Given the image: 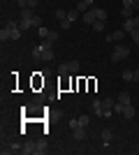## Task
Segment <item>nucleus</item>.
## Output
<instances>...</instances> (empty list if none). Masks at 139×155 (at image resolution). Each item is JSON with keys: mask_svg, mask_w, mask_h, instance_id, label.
Listing matches in <instances>:
<instances>
[{"mask_svg": "<svg viewBox=\"0 0 139 155\" xmlns=\"http://www.w3.org/2000/svg\"><path fill=\"white\" fill-rule=\"evenodd\" d=\"M93 30L95 32H104V28H107V21H95V23H93Z\"/></svg>", "mask_w": 139, "mask_h": 155, "instance_id": "obj_21", "label": "nucleus"}, {"mask_svg": "<svg viewBox=\"0 0 139 155\" xmlns=\"http://www.w3.org/2000/svg\"><path fill=\"white\" fill-rule=\"evenodd\" d=\"M121 16H123V19H132L134 16V7H123V9H121Z\"/></svg>", "mask_w": 139, "mask_h": 155, "instance_id": "obj_20", "label": "nucleus"}, {"mask_svg": "<svg viewBox=\"0 0 139 155\" xmlns=\"http://www.w3.org/2000/svg\"><path fill=\"white\" fill-rule=\"evenodd\" d=\"M46 150H49V143H46L44 139H40V141H35V155H44Z\"/></svg>", "mask_w": 139, "mask_h": 155, "instance_id": "obj_8", "label": "nucleus"}, {"mask_svg": "<svg viewBox=\"0 0 139 155\" xmlns=\"http://www.w3.org/2000/svg\"><path fill=\"white\" fill-rule=\"evenodd\" d=\"M37 46H40V44H37ZM40 60H44V63H49V60H53V46H51V49H42V46H40Z\"/></svg>", "mask_w": 139, "mask_h": 155, "instance_id": "obj_9", "label": "nucleus"}, {"mask_svg": "<svg viewBox=\"0 0 139 155\" xmlns=\"http://www.w3.org/2000/svg\"><path fill=\"white\" fill-rule=\"evenodd\" d=\"M98 21H107V9H98Z\"/></svg>", "mask_w": 139, "mask_h": 155, "instance_id": "obj_31", "label": "nucleus"}, {"mask_svg": "<svg viewBox=\"0 0 139 155\" xmlns=\"http://www.w3.org/2000/svg\"><path fill=\"white\" fill-rule=\"evenodd\" d=\"M123 116H125V118H134V107H132V102L123 107Z\"/></svg>", "mask_w": 139, "mask_h": 155, "instance_id": "obj_19", "label": "nucleus"}, {"mask_svg": "<svg viewBox=\"0 0 139 155\" xmlns=\"http://www.w3.org/2000/svg\"><path fill=\"white\" fill-rule=\"evenodd\" d=\"M134 81H139V67L134 70Z\"/></svg>", "mask_w": 139, "mask_h": 155, "instance_id": "obj_37", "label": "nucleus"}, {"mask_svg": "<svg viewBox=\"0 0 139 155\" xmlns=\"http://www.w3.org/2000/svg\"><path fill=\"white\" fill-rule=\"evenodd\" d=\"M114 111H116V114H123V104L116 102V104H114Z\"/></svg>", "mask_w": 139, "mask_h": 155, "instance_id": "obj_34", "label": "nucleus"}, {"mask_svg": "<svg viewBox=\"0 0 139 155\" xmlns=\"http://www.w3.org/2000/svg\"><path fill=\"white\" fill-rule=\"evenodd\" d=\"M121 77H123V81H134V70H125Z\"/></svg>", "mask_w": 139, "mask_h": 155, "instance_id": "obj_22", "label": "nucleus"}, {"mask_svg": "<svg viewBox=\"0 0 139 155\" xmlns=\"http://www.w3.org/2000/svg\"><path fill=\"white\" fill-rule=\"evenodd\" d=\"M134 9H139V0H134Z\"/></svg>", "mask_w": 139, "mask_h": 155, "instance_id": "obj_38", "label": "nucleus"}, {"mask_svg": "<svg viewBox=\"0 0 139 155\" xmlns=\"http://www.w3.org/2000/svg\"><path fill=\"white\" fill-rule=\"evenodd\" d=\"M23 143H5L2 146V155H14V153H21Z\"/></svg>", "mask_w": 139, "mask_h": 155, "instance_id": "obj_5", "label": "nucleus"}, {"mask_svg": "<svg viewBox=\"0 0 139 155\" xmlns=\"http://www.w3.org/2000/svg\"><path fill=\"white\" fill-rule=\"evenodd\" d=\"M130 37H132V42H134V44H139V28H134V30L130 32Z\"/></svg>", "mask_w": 139, "mask_h": 155, "instance_id": "obj_29", "label": "nucleus"}, {"mask_svg": "<svg viewBox=\"0 0 139 155\" xmlns=\"http://www.w3.org/2000/svg\"><path fill=\"white\" fill-rule=\"evenodd\" d=\"M98 9H100V7H88L86 12L81 14V21H84L86 26H93V23L98 21Z\"/></svg>", "mask_w": 139, "mask_h": 155, "instance_id": "obj_3", "label": "nucleus"}, {"mask_svg": "<svg viewBox=\"0 0 139 155\" xmlns=\"http://www.w3.org/2000/svg\"><path fill=\"white\" fill-rule=\"evenodd\" d=\"M72 137L77 139V141H84V139H86V130H84V127H74L72 130Z\"/></svg>", "mask_w": 139, "mask_h": 155, "instance_id": "obj_14", "label": "nucleus"}, {"mask_svg": "<svg viewBox=\"0 0 139 155\" xmlns=\"http://www.w3.org/2000/svg\"><path fill=\"white\" fill-rule=\"evenodd\" d=\"M21 153H23V155H33V153H35V141H23Z\"/></svg>", "mask_w": 139, "mask_h": 155, "instance_id": "obj_12", "label": "nucleus"}, {"mask_svg": "<svg viewBox=\"0 0 139 155\" xmlns=\"http://www.w3.org/2000/svg\"><path fill=\"white\" fill-rule=\"evenodd\" d=\"M93 111H95V116L104 118V107H102V100H93Z\"/></svg>", "mask_w": 139, "mask_h": 155, "instance_id": "obj_10", "label": "nucleus"}, {"mask_svg": "<svg viewBox=\"0 0 139 155\" xmlns=\"http://www.w3.org/2000/svg\"><path fill=\"white\" fill-rule=\"evenodd\" d=\"M123 7H134V0H123Z\"/></svg>", "mask_w": 139, "mask_h": 155, "instance_id": "obj_35", "label": "nucleus"}, {"mask_svg": "<svg viewBox=\"0 0 139 155\" xmlns=\"http://www.w3.org/2000/svg\"><path fill=\"white\" fill-rule=\"evenodd\" d=\"M114 104H116V100L114 97H104L102 100V107H104V118H109L114 114Z\"/></svg>", "mask_w": 139, "mask_h": 155, "instance_id": "obj_6", "label": "nucleus"}, {"mask_svg": "<svg viewBox=\"0 0 139 155\" xmlns=\"http://www.w3.org/2000/svg\"><path fill=\"white\" fill-rule=\"evenodd\" d=\"M70 127H81V125H79V118H70Z\"/></svg>", "mask_w": 139, "mask_h": 155, "instance_id": "obj_32", "label": "nucleus"}, {"mask_svg": "<svg viewBox=\"0 0 139 155\" xmlns=\"http://www.w3.org/2000/svg\"><path fill=\"white\" fill-rule=\"evenodd\" d=\"M79 72V60H70L58 67V74H77Z\"/></svg>", "mask_w": 139, "mask_h": 155, "instance_id": "obj_4", "label": "nucleus"}, {"mask_svg": "<svg viewBox=\"0 0 139 155\" xmlns=\"http://www.w3.org/2000/svg\"><path fill=\"white\" fill-rule=\"evenodd\" d=\"M127 56H130V49H127L125 44H116L111 51V60L114 63H121V60H125Z\"/></svg>", "mask_w": 139, "mask_h": 155, "instance_id": "obj_2", "label": "nucleus"}, {"mask_svg": "<svg viewBox=\"0 0 139 155\" xmlns=\"http://www.w3.org/2000/svg\"><path fill=\"white\" fill-rule=\"evenodd\" d=\"M37 5H40V0H19V7L23 9V7H30V9H37Z\"/></svg>", "mask_w": 139, "mask_h": 155, "instance_id": "obj_13", "label": "nucleus"}, {"mask_svg": "<svg viewBox=\"0 0 139 155\" xmlns=\"http://www.w3.org/2000/svg\"><path fill=\"white\" fill-rule=\"evenodd\" d=\"M88 123H91V116H86V114H81V116H79V125H81V127H86Z\"/></svg>", "mask_w": 139, "mask_h": 155, "instance_id": "obj_25", "label": "nucleus"}, {"mask_svg": "<svg viewBox=\"0 0 139 155\" xmlns=\"http://www.w3.org/2000/svg\"><path fill=\"white\" fill-rule=\"evenodd\" d=\"M30 23H33V28H40V26H42V19L37 16V14H35L33 19H30Z\"/></svg>", "mask_w": 139, "mask_h": 155, "instance_id": "obj_28", "label": "nucleus"}, {"mask_svg": "<svg viewBox=\"0 0 139 155\" xmlns=\"http://www.w3.org/2000/svg\"><path fill=\"white\" fill-rule=\"evenodd\" d=\"M88 7H93V0H79V2H77V9H79L81 14L86 12Z\"/></svg>", "mask_w": 139, "mask_h": 155, "instance_id": "obj_16", "label": "nucleus"}, {"mask_svg": "<svg viewBox=\"0 0 139 155\" xmlns=\"http://www.w3.org/2000/svg\"><path fill=\"white\" fill-rule=\"evenodd\" d=\"M116 102H121L123 107H125V104H130V102H132V100H130V93H127V91L118 93V97H116Z\"/></svg>", "mask_w": 139, "mask_h": 155, "instance_id": "obj_15", "label": "nucleus"}, {"mask_svg": "<svg viewBox=\"0 0 139 155\" xmlns=\"http://www.w3.org/2000/svg\"><path fill=\"white\" fill-rule=\"evenodd\" d=\"M21 21H7L5 26H2V30H0V39L5 42V39H19L21 37Z\"/></svg>", "mask_w": 139, "mask_h": 155, "instance_id": "obj_1", "label": "nucleus"}, {"mask_svg": "<svg viewBox=\"0 0 139 155\" xmlns=\"http://www.w3.org/2000/svg\"><path fill=\"white\" fill-rule=\"evenodd\" d=\"M58 23H60V28H63V30H67V28L72 26V21H70V19H63V21H58Z\"/></svg>", "mask_w": 139, "mask_h": 155, "instance_id": "obj_30", "label": "nucleus"}, {"mask_svg": "<svg viewBox=\"0 0 139 155\" xmlns=\"http://www.w3.org/2000/svg\"><path fill=\"white\" fill-rule=\"evenodd\" d=\"M21 30H23V32H26V30H33V23L26 21V19H21Z\"/></svg>", "mask_w": 139, "mask_h": 155, "instance_id": "obj_26", "label": "nucleus"}, {"mask_svg": "<svg viewBox=\"0 0 139 155\" xmlns=\"http://www.w3.org/2000/svg\"><path fill=\"white\" fill-rule=\"evenodd\" d=\"M40 53H42L40 46H33V58H35V60H40Z\"/></svg>", "mask_w": 139, "mask_h": 155, "instance_id": "obj_33", "label": "nucleus"}, {"mask_svg": "<svg viewBox=\"0 0 139 155\" xmlns=\"http://www.w3.org/2000/svg\"><path fill=\"white\" fill-rule=\"evenodd\" d=\"M56 19H58V21L67 19V12H65V9H56Z\"/></svg>", "mask_w": 139, "mask_h": 155, "instance_id": "obj_27", "label": "nucleus"}, {"mask_svg": "<svg viewBox=\"0 0 139 155\" xmlns=\"http://www.w3.org/2000/svg\"><path fill=\"white\" fill-rule=\"evenodd\" d=\"M132 23H134V28H139V16H132Z\"/></svg>", "mask_w": 139, "mask_h": 155, "instance_id": "obj_36", "label": "nucleus"}, {"mask_svg": "<svg viewBox=\"0 0 139 155\" xmlns=\"http://www.w3.org/2000/svg\"><path fill=\"white\" fill-rule=\"evenodd\" d=\"M111 139H114V132L111 130H102V146H109V143H111Z\"/></svg>", "mask_w": 139, "mask_h": 155, "instance_id": "obj_11", "label": "nucleus"}, {"mask_svg": "<svg viewBox=\"0 0 139 155\" xmlns=\"http://www.w3.org/2000/svg\"><path fill=\"white\" fill-rule=\"evenodd\" d=\"M67 19L74 23V21H79V19H81V12L77 9V7H74V9H70V12H67Z\"/></svg>", "mask_w": 139, "mask_h": 155, "instance_id": "obj_18", "label": "nucleus"}, {"mask_svg": "<svg viewBox=\"0 0 139 155\" xmlns=\"http://www.w3.org/2000/svg\"><path fill=\"white\" fill-rule=\"evenodd\" d=\"M125 35H127V32L125 30H123V28H121V30H114V32H109V35H107V42H121V39H123V37H125Z\"/></svg>", "mask_w": 139, "mask_h": 155, "instance_id": "obj_7", "label": "nucleus"}, {"mask_svg": "<svg viewBox=\"0 0 139 155\" xmlns=\"http://www.w3.org/2000/svg\"><path fill=\"white\" fill-rule=\"evenodd\" d=\"M37 35H40L42 39H46L49 35H51V30H49V28H44V26H40V28H37Z\"/></svg>", "mask_w": 139, "mask_h": 155, "instance_id": "obj_24", "label": "nucleus"}, {"mask_svg": "<svg viewBox=\"0 0 139 155\" xmlns=\"http://www.w3.org/2000/svg\"><path fill=\"white\" fill-rule=\"evenodd\" d=\"M123 30H125L127 35H130V32L134 30V23H132V19H125V23H123Z\"/></svg>", "mask_w": 139, "mask_h": 155, "instance_id": "obj_23", "label": "nucleus"}, {"mask_svg": "<svg viewBox=\"0 0 139 155\" xmlns=\"http://www.w3.org/2000/svg\"><path fill=\"white\" fill-rule=\"evenodd\" d=\"M33 16H35V9H30V7H23V9H21V19L30 21Z\"/></svg>", "mask_w": 139, "mask_h": 155, "instance_id": "obj_17", "label": "nucleus"}]
</instances>
